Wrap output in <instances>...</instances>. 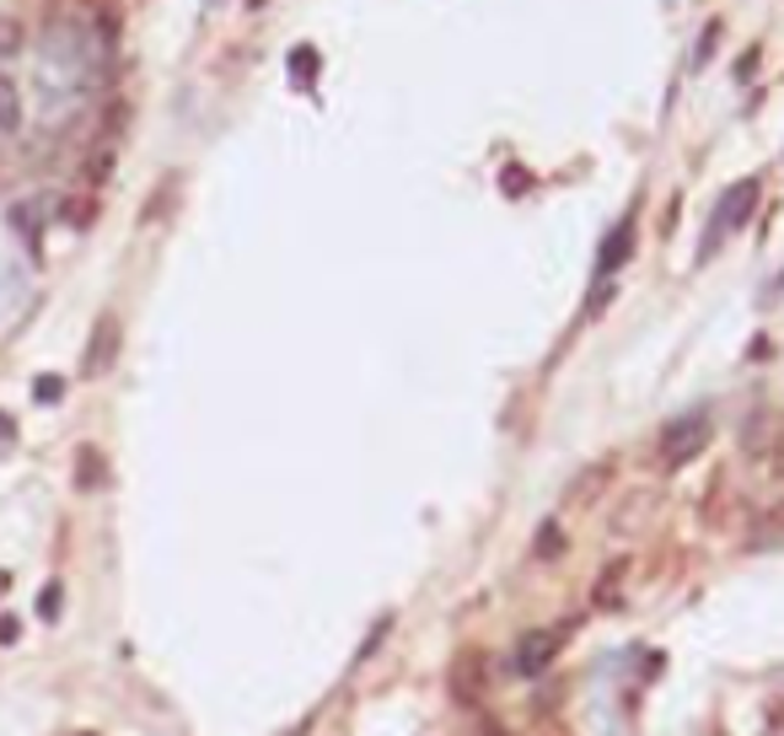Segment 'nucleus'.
Listing matches in <instances>:
<instances>
[{
    "label": "nucleus",
    "instance_id": "10",
    "mask_svg": "<svg viewBox=\"0 0 784 736\" xmlns=\"http://www.w3.org/2000/svg\"><path fill=\"white\" fill-rule=\"evenodd\" d=\"M11 232L22 237V247L39 258L43 253V210H39V200H17L11 205Z\"/></svg>",
    "mask_w": 784,
    "mask_h": 736
},
{
    "label": "nucleus",
    "instance_id": "27",
    "mask_svg": "<svg viewBox=\"0 0 784 736\" xmlns=\"http://www.w3.org/2000/svg\"><path fill=\"white\" fill-rule=\"evenodd\" d=\"M264 6H269V0H248V11H264Z\"/></svg>",
    "mask_w": 784,
    "mask_h": 736
},
{
    "label": "nucleus",
    "instance_id": "15",
    "mask_svg": "<svg viewBox=\"0 0 784 736\" xmlns=\"http://www.w3.org/2000/svg\"><path fill=\"white\" fill-rule=\"evenodd\" d=\"M726 511H731V479H715V490H709V500L699 505V516L709 527H726Z\"/></svg>",
    "mask_w": 784,
    "mask_h": 736
},
{
    "label": "nucleus",
    "instance_id": "7",
    "mask_svg": "<svg viewBox=\"0 0 784 736\" xmlns=\"http://www.w3.org/2000/svg\"><path fill=\"white\" fill-rule=\"evenodd\" d=\"M629 253H634V210L608 232V243H602V253H597V280H613L623 264H629Z\"/></svg>",
    "mask_w": 784,
    "mask_h": 736
},
{
    "label": "nucleus",
    "instance_id": "18",
    "mask_svg": "<svg viewBox=\"0 0 784 736\" xmlns=\"http://www.w3.org/2000/svg\"><path fill=\"white\" fill-rule=\"evenodd\" d=\"M33 398H39V404H60V398H65V376H54V371L33 376Z\"/></svg>",
    "mask_w": 784,
    "mask_h": 736
},
{
    "label": "nucleus",
    "instance_id": "5",
    "mask_svg": "<svg viewBox=\"0 0 784 736\" xmlns=\"http://www.w3.org/2000/svg\"><path fill=\"white\" fill-rule=\"evenodd\" d=\"M619 479V457H597V462H586L576 479H570V490H565V505L570 511H586V505H597L608 484Z\"/></svg>",
    "mask_w": 784,
    "mask_h": 736
},
{
    "label": "nucleus",
    "instance_id": "8",
    "mask_svg": "<svg viewBox=\"0 0 784 736\" xmlns=\"http://www.w3.org/2000/svg\"><path fill=\"white\" fill-rule=\"evenodd\" d=\"M623 575H629V559H608V565H602L597 586H591V608H597V614H613L623 602Z\"/></svg>",
    "mask_w": 784,
    "mask_h": 736
},
{
    "label": "nucleus",
    "instance_id": "12",
    "mask_svg": "<svg viewBox=\"0 0 784 736\" xmlns=\"http://www.w3.org/2000/svg\"><path fill=\"white\" fill-rule=\"evenodd\" d=\"M651 505H656V494H651V490L629 494V500H623V511L613 516V532H640L645 522H651Z\"/></svg>",
    "mask_w": 784,
    "mask_h": 736
},
{
    "label": "nucleus",
    "instance_id": "11",
    "mask_svg": "<svg viewBox=\"0 0 784 736\" xmlns=\"http://www.w3.org/2000/svg\"><path fill=\"white\" fill-rule=\"evenodd\" d=\"M108 484V462L97 447H82L76 451V490H103Z\"/></svg>",
    "mask_w": 784,
    "mask_h": 736
},
{
    "label": "nucleus",
    "instance_id": "13",
    "mask_svg": "<svg viewBox=\"0 0 784 736\" xmlns=\"http://www.w3.org/2000/svg\"><path fill=\"white\" fill-rule=\"evenodd\" d=\"M22 129V92L11 76H0V135H17Z\"/></svg>",
    "mask_w": 784,
    "mask_h": 736
},
{
    "label": "nucleus",
    "instance_id": "19",
    "mask_svg": "<svg viewBox=\"0 0 784 736\" xmlns=\"http://www.w3.org/2000/svg\"><path fill=\"white\" fill-rule=\"evenodd\" d=\"M60 602H65V586H60V580H49V586H43V597H39V614L54 623V618H60Z\"/></svg>",
    "mask_w": 784,
    "mask_h": 736
},
{
    "label": "nucleus",
    "instance_id": "2",
    "mask_svg": "<svg viewBox=\"0 0 784 736\" xmlns=\"http://www.w3.org/2000/svg\"><path fill=\"white\" fill-rule=\"evenodd\" d=\"M758 194H763V183H758V178H742V183H731V189L720 194V205H715V215H709V237L699 243V264L704 258H715L720 243H726L731 232H742L747 215L758 210Z\"/></svg>",
    "mask_w": 784,
    "mask_h": 736
},
{
    "label": "nucleus",
    "instance_id": "16",
    "mask_svg": "<svg viewBox=\"0 0 784 736\" xmlns=\"http://www.w3.org/2000/svg\"><path fill=\"white\" fill-rule=\"evenodd\" d=\"M323 71V60H318V49L312 43H301V49H290V82L296 86H307L312 76Z\"/></svg>",
    "mask_w": 784,
    "mask_h": 736
},
{
    "label": "nucleus",
    "instance_id": "20",
    "mask_svg": "<svg viewBox=\"0 0 784 736\" xmlns=\"http://www.w3.org/2000/svg\"><path fill=\"white\" fill-rule=\"evenodd\" d=\"M65 221H71V226H86V221H92V200H71V205H65Z\"/></svg>",
    "mask_w": 784,
    "mask_h": 736
},
{
    "label": "nucleus",
    "instance_id": "14",
    "mask_svg": "<svg viewBox=\"0 0 784 736\" xmlns=\"http://www.w3.org/2000/svg\"><path fill=\"white\" fill-rule=\"evenodd\" d=\"M22 49H28V28H22V17L0 11V60H17Z\"/></svg>",
    "mask_w": 784,
    "mask_h": 736
},
{
    "label": "nucleus",
    "instance_id": "21",
    "mask_svg": "<svg viewBox=\"0 0 784 736\" xmlns=\"http://www.w3.org/2000/svg\"><path fill=\"white\" fill-rule=\"evenodd\" d=\"M11 447H17V419L0 409V451H11Z\"/></svg>",
    "mask_w": 784,
    "mask_h": 736
},
{
    "label": "nucleus",
    "instance_id": "28",
    "mask_svg": "<svg viewBox=\"0 0 784 736\" xmlns=\"http://www.w3.org/2000/svg\"><path fill=\"white\" fill-rule=\"evenodd\" d=\"M543 736H565V732H543Z\"/></svg>",
    "mask_w": 784,
    "mask_h": 736
},
{
    "label": "nucleus",
    "instance_id": "24",
    "mask_svg": "<svg viewBox=\"0 0 784 736\" xmlns=\"http://www.w3.org/2000/svg\"><path fill=\"white\" fill-rule=\"evenodd\" d=\"M769 468L784 479V430H780V441H774V451H769Z\"/></svg>",
    "mask_w": 784,
    "mask_h": 736
},
{
    "label": "nucleus",
    "instance_id": "3",
    "mask_svg": "<svg viewBox=\"0 0 784 736\" xmlns=\"http://www.w3.org/2000/svg\"><path fill=\"white\" fill-rule=\"evenodd\" d=\"M447 683H452V698L462 704V710H479L484 694H490V655L484 651H457Z\"/></svg>",
    "mask_w": 784,
    "mask_h": 736
},
{
    "label": "nucleus",
    "instance_id": "4",
    "mask_svg": "<svg viewBox=\"0 0 784 736\" xmlns=\"http://www.w3.org/2000/svg\"><path fill=\"white\" fill-rule=\"evenodd\" d=\"M119 339H125L119 318H114V312H103V318L92 323V339H86L82 376H103V371H114V361H119Z\"/></svg>",
    "mask_w": 784,
    "mask_h": 736
},
{
    "label": "nucleus",
    "instance_id": "25",
    "mask_svg": "<svg viewBox=\"0 0 784 736\" xmlns=\"http://www.w3.org/2000/svg\"><path fill=\"white\" fill-rule=\"evenodd\" d=\"M479 736H505V726L500 721H479Z\"/></svg>",
    "mask_w": 784,
    "mask_h": 736
},
{
    "label": "nucleus",
    "instance_id": "23",
    "mask_svg": "<svg viewBox=\"0 0 784 736\" xmlns=\"http://www.w3.org/2000/svg\"><path fill=\"white\" fill-rule=\"evenodd\" d=\"M17 634H22V623H17V618H0V646H11Z\"/></svg>",
    "mask_w": 784,
    "mask_h": 736
},
{
    "label": "nucleus",
    "instance_id": "9",
    "mask_svg": "<svg viewBox=\"0 0 784 736\" xmlns=\"http://www.w3.org/2000/svg\"><path fill=\"white\" fill-rule=\"evenodd\" d=\"M780 430H784V425L774 419V414L758 409L742 425V451H747V457H769V451H774V441H780Z\"/></svg>",
    "mask_w": 784,
    "mask_h": 736
},
{
    "label": "nucleus",
    "instance_id": "26",
    "mask_svg": "<svg viewBox=\"0 0 784 736\" xmlns=\"http://www.w3.org/2000/svg\"><path fill=\"white\" fill-rule=\"evenodd\" d=\"M6 586H11V575H6V570H0V597H6Z\"/></svg>",
    "mask_w": 784,
    "mask_h": 736
},
{
    "label": "nucleus",
    "instance_id": "22",
    "mask_svg": "<svg viewBox=\"0 0 784 736\" xmlns=\"http://www.w3.org/2000/svg\"><path fill=\"white\" fill-rule=\"evenodd\" d=\"M505 194H527V172H522V167L505 172Z\"/></svg>",
    "mask_w": 784,
    "mask_h": 736
},
{
    "label": "nucleus",
    "instance_id": "17",
    "mask_svg": "<svg viewBox=\"0 0 784 736\" xmlns=\"http://www.w3.org/2000/svg\"><path fill=\"white\" fill-rule=\"evenodd\" d=\"M537 559H543V565H548V559H559V554H565V532L554 527V522H548V527L537 532V548H533Z\"/></svg>",
    "mask_w": 784,
    "mask_h": 736
},
{
    "label": "nucleus",
    "instance_id": "1",
    "mask_svg": "<svg viewBox=\"0 0 784 736\" xmlns=\"http://www.w3.org/2000/svg\"><path fill=\"white\" fill-rule=\"evenodd\" d=\"M709 436H715V419H709V409H688L677 414L666 430H661L656 441V462L661 473H677V468H688L694 457H704V447H709Z\"/></svg>",
    "mask_w": 784,
    "mask_h": 736
},
{
    "label": "nucleus",
    "instance_id": "6",
    "mask_svg": "<svg viewBox=\"0 0 784 736\" xmlns=\"http://www.w3.org/2000/svg\"><path fill=\"white\" fill-rule=\"evenodd\" d=\"M565 634L570 629H533V634H522V646H516V666L537 678V672H548V661L565 651Z\"/></svg>",
    "mask_w": 784,
    "mask_h": 736
}]
</instances>
